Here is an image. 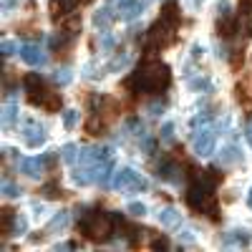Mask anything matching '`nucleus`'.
Segmentation results:
<instances>
[{
	"label": "nucleus",
	"mask_w": 252,
	"mask_h": 252,
	"mask_svg": "<svg viewBox=\"0 0 252 252\" xmlns=\"http://www.w3.org/2000/svg\"><path fill=\"white\" fill-rule=\"evenodd\" d=\"M192 58H194V61L202 58V48H199V46H192Z\"/></svg>",
	"instance_id": "49"
},
{
	"label": "nucleus",
	"mask_w": 252,
	"mask_h": 252,
	"mask_svg": "<svg viewBox=\"0 0 252 252\" xmlns=\"http://www.w3.org/2000/svg\"><path fill=\"white\" fill-rule=\"evenodd\" d=\"M215 139H217V134H215V129L212 126H199V129H194V134H192V146H194V154L197 157H212L215 154Z\"/></svg>",
	"instance_id": "4"
},
{
	"label": "nucleus",
	"mask_w": 252,
	"mask_h": 252,
	"mask_svg": "<svg viewBox=\"0 0 252 252\" xmlns=\"http://www.w3.org/2000/svg\"><path fill=\"white\" fill-rule=\"evenodd\" d=\"M179 240L184 242V245H194L197 242V235H194V229H182V232H179Z\"/></svg>",
	"instance_id": "41"
},
{
	"label": "nucleus",
	"mask_w": 252,
	"mask_h": 252,
	"mask_svg": "<svg viewBox=\"0 0 252 252\" xmlns=\"http://www.w3.org/2000/svg\"><path fill=\"white\" fill-rule=\"evenodd\" d=\"M187 83H189V89H192V91H202V94L212 91V83H209V78H204V76H192Z\"/></svg>",
	"instance_id": "28"
},
{
	"label": "nucleus",
	"mask_w": 252,
	"mask_h": 252,
	"mask_svg": "<svg viewBox=\"0 0 252 252\" xmlns=\"http://www.w3.org/2000/svg\"><path fill=\"white\" fill-rule=\"evenodd\" d=\"M159 139H161V141H174V124H172V121H166V124L161 126Z\"/></svg>",
	"instance_id": "40"
},
{
	"label": "nucleus",
	"mask_w": 252,
	"mask_h": 252,
	"mask_svg": "<svg viewBox=\"0 0 252 252\" xmlns=\"http://www.w3.org/2000/svg\"><path fill=\"white\" fill-rule=\"evenodd\" d=\"M28 232V220H26V215H18L15 212V220H13V229H10V235H26Z\"/></svg>",
	"instance_id": "35"
},
{
	"label": "nucleus",
	"mask_w": 252,
	"mask_h": 252,
	"mask_svg": "<svg viewBox=\"0 0 252 252\" xmlns=\"http://www.w3.org/2000/svg\"><path fill=\"white\" fill-rule=\"evenodd\" d=\"M157 220H159V224L166 227V229H174V227L182 224V215H179V209H174V207H164V209H159Z\"/></svg>",
	"instance_id": "17"
},
{
	"label": "nucleus",
	"mask_w": 252,
	"mask_h": 252,
	"mask_svg": "<svg viewBox=\"0 0 252 252\" xmlns=\"http://www.w3.org/2000/svg\"><path fill=\"white\" fill-rule=\"evenodd\" d=\"M103 71H106V68H103ZM103 71L96 66V63H83V66H81L83 78H91V81H98V78L103 76Z\"/></svg>",
	"instance_id": "34"
},
{
	"label": "nucleus",
	"mask_w": 252,
	"mask_h": 252,
	"mask_svg": "<svg viewBox=\"0 0 252 252\" xmlns=\"http://www.w3.org/2000/svg\"><path fill=\"white\" fill-rule=\"evenodd\" d=\"M247 141L252 144V126H250V129H247Z\"/></svg>",
	"instance_id": "53"
},
{
	"label": "nucleus",
	"mask_w": 252,
	"mask_h": 252,
	"mask_svg": "<svg viewBox=\"0 0 252 252\" xmlns=\"http://www.w3.org/2000/svg\"><path fill=\"white\" fill-rule=\"evenodd\" d=\"M161 20H166V23H172V26H179V20H182V13H179V0H164V5H161Z\"/></svg>",
	"instance_id": "19"
},
{
	"label": "nucleus",
	"mask_w": 252,
	"mask_h": 252,
	"mask_svg": "<svg viewBox=\"0 0 252 252\" xmlns=\"http://www.w3.org/2000/svg\"><path fill=\"white\" fill-rule=\"evenodd\" d=\"M0 220H3V227H0V232H3V237H10V229H13L15 212H13L10 207H3V215H0Z\"/></svg>",
	"instance_id": "30"
},
{
	"label": "nucleus",
	"mask_w": 252,
	"mask_h": 252,
	"mask_svg": "<svg viewBox=\"0 0 252 252\" xmlns=\"http://www.w3.org/2000/svg\"><path fill=\"white\" fill-rule=\"evenodd\" d=\"M247 207L252 209V187H250V194H247Z\"/></svg>",
	"instance_id": "52"
},
{
	"label": "nucleus",
	"mask_w": 252,
	"mask_h": 252,
	"mask_svg": "<svg viewBox=\"0 0 252 252\" xmlns=\"http://www.w3.org/2000/svg\"><path fill=\"white\" fill-rule=\"evenodd\" d=\"M146 40H149V48H169L177 40V26L166 23V20H157V23L146 31Z\"/></svg>",
	"instance_id": "3"
},
{
	"label": "nucleus",
	"mask_w": 252,
	"mask_h": 252,
	"mask_svg": "<svg viewBox=\"0 0 252 252\" xmlns=\"http://www.w3.org/2000/svg\"><path fill=\"white\" fill-rule=\"evenodd\" d=\"M172 83L169 66L157 58V61H141V66L134 71V76L126 78V89L134 94H164Z\"/></svg>",
	"instance_id": "1"
},
{
	"label": "nucleus",
	"mask_w": 252,
	"mask_h": 252,
	"mask_svg": "<svg viewBox=\"0 0 252 252\" xmlns=\"http://www.w3.org/2000/svg\"><path fill=\"white\" fill-rule=\"evenodd\" d=\"M18 149H13V146H3V159H18Z\"/></svg>",
	"instance_id": "48"
},
{
	"label": "nucleus",
	"mask_w": 252,
	"mask_h": 252,
	"mask_svg": "<svg viewBox=\"0 0 252 252\" xmlns=\"http://www.w3.org/2000/svg\"><path fill=\"white\" fill-rule=\"evenodd\" d=\"M18 169H20V174L38 179L46 169V161H43V157H23V159H18Z\"/></svg>",
	"instance_id": "9"
},
{
	"label": "nucleus",
	"mask_w": 252,
	"mask_h": 252,
	"mask_svg": "<svg viewBox=\"0 0 252 252\" xmlns=\"http://www.w3.org/2000/svg\"><path fill=\"white\" fill-rule=\"evenodd\" d=\"M157 177L169 182V184H182L184 182V166H179L174 159H161L157 166Z\"/></svg>",
	"instance_id": "7"
},
{
	"label": "nucleus",
	"mask_w": 252,
	"mask_h": 252,
	"mask_svg": "<svg viewBox=\"0 0 252 252\" xmlns=\"http://www.w3.org/2000/svg\"><path fill=\"white\" fill-rule=\"evenodd\" d=\"M220 164L222 166H232V164H242V149L235 144L224 146V149L220 152Z\"/></svg>",
	"instance_id": "21"
},
{
	"label": "nucleus",
	"mask_w": 252,
	"mask_h": 252,
	"mask_svg": "<svg viewBox=\"0 0 252 252\" xmlns=\"http://www.w3.org/2000/svg\"><path fill=\"white\" fill-rule=\"evenodd\" d=\"M116 18H119V10L109 3V5H103V8H98V10L94 13L91 23H94V28H96V31H103V28H109Z\"/></svg>",
	"instance_id": "11"
},
{
	"label": "nucleus",
	"mask_w": 252,
	"mask_h": 252,
	"mask_svg": "<svg viewBox=\"0 0 252 252\" xmlns=\"http://www.w3.org/2000/svg\"><path fill=\"white\" fill-rule=\"evenodd\" d=\"M23 83H26V94H28V101L33 103V106H43L46 96L51 94V89L46 86V81L40 78L38 73H28Z\"/></svg>",
	"instance_id": "5"
},
{
	"label": "nucleus",
	"mask_w": 252,
	"mask_h": 252,
	"mask_svg": "<svg viewBox=\"0 0 252 252\" xmlns=\"http://www.w3.org/2000/svg\"><path fill=\"white\" fill-rule=\"evenodd\" d=\"M222 245H224V247H247V245H250L247 229H229V232H224Z\"/></svg>",
	"instance_id": "18"
},
{
	"label": "nucleus",
	"mask_w": 252,
	"mask_h": 252,
	"mask_svg": "<svg viewBox=\"0 0 252 252\" xmlns=\"http://www.w3.org/2000/svg\"><path fill=\"white\" fill-rule=\"evenodd\" d=\"M73 81V71L68 66H61L56 73H53V83L56 86H68V83Z\"/></svg>",
	"instance_id": "29"
},
{
	"label": "nucleus",
	"mask_w": 252,
	"mask_h": 252,
	"mask_svg": "<svg viewBox=\"0 0 252 252\" xmlns=\"http://www.w3.org/2000/svg\"><path fill=\"white\" fill-rule=\"evenodd\" d=\"M0 51H3V58H10L18 51V46L13 43V40H3V43H0Z\"/></svg>",
	"instance_id": "42"
},
{
	"label": "nucleus",
	"mask_w": 252,
	"mask_h": 252,
	"mask_svg": "<svg viewBox=\"0 0 252 252\" xmlns=\"http://www.w3.org/2000/svg\"><path fill=\"white\" fill-rule=\"evenodd\" d=\"M252 15V0H240V18Z\"/></svg>",
	"instance_id": "44"
},
{
	"label": "nucleus",
	"mask_w": 252,
	"mask_h": 252,
	"mask_svg": "<svg viewBox=\"0 0 252 252\" xmlns=\"http://www.w3.org/2000/svg\"><path fill=\"white\" fill-rule=\"evenodd\" d=\"M20 134H23V139H26V144L31 146V149H38V146H43L46 144V129L40 126L35 119H28L26 124H23V129H20Z\"/></svg>",
	"instance_id": "6"
},
{
	"label": "nucleus",
	"mask_w": 252,
	"mask_h": 252,
	"mask_svg": "<svg viewBox=\"0 0 252 252\" xmlns=\"http://www.w3.org/2000/svg\"><path fill=\"white\" fill-rule=\"evenodd\" d=\"M66 31H68V33L81 31V15H78V13H68V15H66Z\"/></svg>",
	"instance_id": "39"
},
{
	"label": "nucleus",
	"mask_w": 252,
	"mask_h": 252,
	"mask_svg": "<svg viewBox=\"0 0 252 252\" xmlns=\"http://www.w3.org/2000/svg\"><path fill=\"white\" fill-rule=\"evenodd\" d=\"M40 194H43V199H61V197H66V192H63V187L58 182H48L40 187Z\"/></svg>",
	"instance_id": "26"
},
{
	"label": "nucleus",
	"mask_w": 252,
	"mask_h": 252,
	"mask_svg": "<svg viewBox=\"0 0 252 252\" xmlns=\"http://www.w3.org/2000/svg\"><path fill=\"white\" fill-rule=\"evenodd\" d=\"M126 215H131L134 220H141V217L149 215V207H146L144 202H129L126 204Z\"/></svg>",
	"instance_id": "31"
},
{
	"label": "nucleus",
	"mask_w": 252,
	"mask_h": 252,
	"mask_svg": "<svg viewBox=\"0 0 252 252\" xmlns=\"http://www.w3.org/2000/svg\"><path fill=\"white\" fill-rule=\"evenodd\" d=\"M40 157H43V161H46V169H53L56 161H58V152H46V154H40Z\"/></svg>",
	"instance_id": "43"
},
{
	"label": "nucleus",
	"mask_w": 252,
	"mask_h": 252,
	"mask_svg": "<svg viewBox=\"0 0 252 252\" xmlns=\"http://www.w3.org/2000/svg\"><path fill=\"white\" fill-rule=\"evenodd\" d=\"M96 46H98V53H114V48H116V38H114V33H109L106 28L98 31V35H96Z\"/></svg>",
	"instance_id": "23"
},
{
	"label": "nucleus",
	"mask_w": 252,
	"mask_h": 252,
	"mask_svg": "<svg viewBox=\"0 0 252 252\" xmlns=\"http://www.w3.org/2000/svg\"><path fill=\"white\" fill-rule=\"evenodd\" d=\"M40 240H43V232H33L31 235V242H40Z\"/></svg>",
	"instance_id": "51"
},
{
	"label": "nucleus",
	"mask_w": 252,
	"mask_h": 252,
	"mask_svg": "<svg viewBox=\"0 0 252 252\" xmlns=\"http://www.w3.org/2000/svg\"><path fill=\"white\" fill-rule=\"evenodd\" d=\"M18 5H20V0H3V13H5V15H10Z\"/></svg>",
	"instance_id": "45"
},
{
	"label": "nucleus",
	"mask_w": 252,
	"mask_h": 252,
	"mask_svg": "<svg viewBox=\"0 0 252 252\" xmlns=\"http://www.w3.org/2000/svg\"><path fill=\"white\" fill-rule=\"evenodd\" d=\"M109 3H111V5H114V8L119 10L121 5H126V3H129V0H109Z\"/></svg>",
	"instance_id": "50"
},
{
	"label": "nucleus",
	"mask_w": 252,
	"mask_h": 252,
	"mask_svg": "<svg viewBox=\"0 0 252 252\" xmlns=\"http://www.w3.org/2000/svg\"><path fill=\"white\" fill-rule=\"evenodd\" d=\"M149 3H154V0H149Z\"/></svg>",
	"instance_id": "54"
},
{
	"label": "nucleus",
	"mask_w": 252,
	"mask_h": 252,
	"mask_svg": "<svg viewBox=\"0 0 252 252\" xmlns=\"http://www.w3.org/2000/svg\"><path fill=\"white\" fill-rule=\"evenodd\" d=\"M78 229H81V235L83 237H89L94 242H106L111 235H114V217L111 212H96V209H86V207H81L78 212Z\"/></svg>",
	"instance_id": "2"
},
{
	"label": "nucleus",
	"mask_w": 252,
	"mask_h": 252,
	"mask_svg": "<svg viewBox=\"0 0 252 252\" xmlns=\"http://www.w3.org/2000/svg\"><path fill=\"white\" fill-rule=\"evenodd\" d=\"M242 61H245L242 51H235V56H232V61H229V63H232V68H235V71H240V68H242Z\"/></svg>",
	"instance_id": "46"
},
{
	"label": "nucleus",
	"mask_w": 252,
	"mask_h": 252,
	"mask_svg": "<svg viewBox=\"0 0 252 252\" xmlns=\"http://www.w3.org/2000/svg\"><path fill=\"white\" fill-rule=\"evenodd\" d=\"M106 116H103L101 111H96V114H91L89 116V121H86V134H91V136H98V134H103V129H106Z\"/></svg>",
	"instance_id": "22"
},
{
	"label": "nucleus",
	"mask_w": 252,
	"mask_h": 252,
	"mask_svg": "<svg viewBox=\"0 0 252 252\" xmlns=\"http://www.w3.org/2000/svg\"><path fill=\"white\" fill-rule=\"evenodd\" d=\"M139 172H134L131 166H121L119 172H114V179H111V187L116 192H131V187L136 182Z\"/></svg>",
	"instance_id": "8"
},
{
	"label": "nucleus",
	"mask_w": 252,
	"mask_h": 252,
	"mask_svg": "<svg viewBox=\"0 0 252 252\" xmlns=\"http://www.w3.org/2000/svg\"><path fill=\"white\" fill-rule=\"evenodd\" d=\"M78 119H81V114L76 109H66V111H63V129L73 131L76 126H78Z\"/></svg>",
	"instance_id": "33"
},
{
	"label": "nucleus",
	"mask_w": 252,
	"mask_h": 252,
	"mask_svg": "<svg viewBox=\"0 0 252 252\" xmlns=\"http://www.w3.org/2000/svg\"><path fill=\"white\" fill-rule=\"evenodd\" d=\"M164 109H166V101L164 98H152L149 103H146V114H149V116H161Z\"/></svg>",
	"instance_id": "36"
},
{
	"label": "nucleus",
	"mask_w": 252,
	"mask_h": 252,
	"mask_svg": "<svg viewBox=\"0 0 252 252\" xmlns=\"http://www.w3.org/2000/svg\"><path fill=\"white\" fill-rule=\"evenodd\" d=\"M20 61L28 63V66H33V68H38V66L46 63V53L40 51V46H35V43H23L20 46Z\"/></svg>",
	"instance_id": "10"
},
{
	"label": "nucleus",
	"mask_w": 252,
	"mask_h": 252,
	"mask_svg": "<svg viewBox=\"0 0 252 252\" xmlns=\"http://www.w3.org/2000/svg\"><path fill=\"white\" fill-rule=\"evenodd\" d=\"M71 38H73V33H68L66 28H63L61 33H53V35L48 38V46H51L53 51H66L68 43H71Z\"/></svg>",
	"instance_id": "24"
},
{
	"label": "nucleus",
	"mask_w": 252,
	"mask_h": 252,
	"mask_svg": "<svg viewBox=\"0 0 252 252\" xmlns=\"http://www.w3.org/2000/svg\"><path fill=\"white\" fill-rule=\"evenodd\" d=\"M146 3H149V0H129L126 5L119 8V18L121 20H136V18H141Z\"/></svg>",
	"instance_id": "14"
},
{
	"label": "nucleus",
	"mask_w": 252,
	"mask_h": 252,
	"mask_svg": "<svg viewBox=\"0 0 252 252\" xmlns=\"http://www.w3.org/2000/svg\"><path fill=\"white\" fill-rule=\"evenodd\" d=\"M71 224V212L68 209H61V212H56L46 227V232H63V229H68Z\"/></svg>",
	"instance_id": "20"
},
{
	"label": "nucleus",
	"mask_w": 252,
	"mask_h": 252,
	"mask_svg": "<svg viewBox=\"0 0 252 252\" xmlns=\"http://www.w3.org/2000/svg\"><path fill=\"white\" fill-rule=\"evenodd\" d=\"M71 182H73L76 187H89V184H96V182H94V166H89V164H78L76 169L71 172Z\"/></svg>",
	"instance_id": "16"
},
{
	"label": "nucleus",
	"mask_w": 252,
	"mask_h": 252,
	"mask_svg": "<svg viewBox=\"0 0 252 252\" xmlns=\"http://www.w3.org/2000/svg\"><path fill=\"white\" fill-rule=\"evenodd\" d=\"M217 33H220V38H224V40H229V38L237 33V18H235V13L217 15Z\"/></svg>",
	"instance_id": "13"
},
{
	"label": "nucleus",
	"mask_w": 252,
	"mask_h": 252,
	"mask_svg": "<svg viewBox=\"0 0 252 252\" xmlns=\"http://www.w3.org/2000/svg\"><path fill=\"white\" fill-rule=\"evenodd\" d=\"M78 154H81V149L76 144H63L61 146V161H66V164H76Z\"/></svg>",
	"instance_id": "27"
},
{
	"label": "nucleus",
	"mask_w": 252,
	"mask_h": 252,
	"mask_svg": "<svg viewBox=\"0 0 252 252\" xmlns=\"http://www.w3.org/2000/svg\"><path fill=\"white\" fill-rule=\"evenodd\" d=\"M152 250H169V242H166L164 237H154V242L149 245Z\"/></svg>",
	"instance_id": "47"
},
{
	"label": "nucleus",
	"mask_w": 252,
	"mask_h": 252,
	"mask_svg": "<svg viewBox=\"0 0 252 252\" xmlns=\"http://www.w3.org/2000/svg\"><path fill=\"white\" fill-rule=\"evenodd\" d=\"M18 103L15 101H8L5 106H3V129H10V126L18 121Z\"/></svg>",
	"instance_id": "25"
},
{
	"label": "nucleus",
	"mask_w": 252,
	"mask_h": 252,
	"mask_svg": "<svg viewBox=\"0 0 252 252\" xmlns=\"http://www.w3.org/2000/svg\"><path fill=\"white\" fill-rule=\"evenodd\" d=\"M20 194H23L20 184H15V182H10V179L5 177V179H3V197H5V199H18Z\"/></svg>",
	"instance_id": "32"
},
{
	"label": "nucleus",
	"mask_w": 252,
	"mask_h": 252,
	"mask_svg": "<svg viewBox=\"0 0 252 252\" xmlns=\"http://www.w3.org/2000/svg\"><path fill=\"white\" fill-rule=\"evenodd\" d=\"M61 94H56V91H51L48 96H46V101H43V106H40V109H46V111H58L61 109Z\"/></svg>",
	"instance_id": "37"
},
{
	"label": "nucleus",
	"mask_w": 252,
	"mask_h": 252,
	"mask_svg": "<svg viewBox=\"0 0 252 252\" xmlns=\"http://www.w3.org/2000/svg\"><path fill=\"white\" fill-rule=\"evenodd\" d=\"M114 161L111 159H106V161H98V164H94V182L98 184V187H106L109 184V179H114Z\"/></svg>",
	"instance_id": "15"
},
{
	"label": "nucleus",
	"mask_w": 252,
	"mask_h": 252,
	"mask_svg": "<svg viewBox=\"0 0 252 252\" xmlns=\"http://www.w3.org/2000/svg\"><path fill=\"white\" fill-rule=\"evenodd\" d=\"M131 58H134V56L126 51V48L119 51V53H114L111 61L106 63V73H121V71H126V68L131 66Z\"/></svg>",
	"instance_id": "12"
},
{
	"label": "nucleus",
	"mask_w": 252,
	"mask_h": 252,
	"mask_svg": "<svg viewBox=\"0 0 252 252\" xmlns=\"http://www.w3.org/2000/svg\"><path fill=\"white\" fill-rule=\"evenodd\" d=\"M235 98L242 103V106H250V91H247V86H245V83H237V86H235Z\"/></svg>",
	"instance_id": "38"
}]
</instances>
